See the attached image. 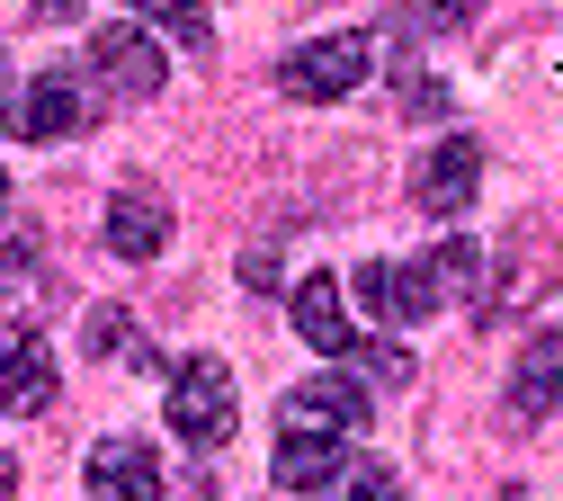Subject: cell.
I'll list each match as a JSON object with an SVG mask.
<instances>
[{
  "label": "cell",
  "mask_w": 563,
  "mask_h": 501,
  "mask_svg": "<svg viewBox=\"0 0 563 501\" xmlns=\"http://www.w3.org/2000/svg\"><path fill=\"white\" fill-rule=\"evenodd\" d=\"M287 314H296V331H305V340H313L322 358H349V277H331V269L296 277Z\"/></svg>",
  "instance_id": "obj_12"
},
{
  "label": "cell",
  "mask_w": 563,
  "mask_h": 501,
  "mask_svg": "<svg viewBox=\"0 0 563 501\" xmlns=\"http://www.w3.org/2000/svg\"><path fill=\"white\" fill-rule=\"evenodd\" d=\"M108 251H117V260H162V251H170V206H162V188H117V197H108Z\"/></svg>",
  "instance_id": "obj_11"
},
{
  "label": "cell",
  "mask_w": 563,
  "mask_h": 501,
  "mask_svg": "<svg viewBox=\"0 0 563 501\" xmlns=\"http://www.w3.org/2000/svg\"><path fill=\"white\" fill-rule=\"evenodd\" d=\"M287 492H331L349 475V439L340 429H277V466H268Z\"/></svg>",
  "instance_id": "obj_10"
},
{
  "label": "cell",
  "mask_w": 563,
  "mask_h": 501,
  "mask_svg": "<svg viewBox=\"0 0 563 501\" xmlns=\"http://www.w3.org/2000/svg\"><path fill=\"white\" fill-rule=\"evenodd\" d=\"M277 429H367V385L349 377V368H331V377H305V385H287L277 394Z\"/></svg>",
  "instance_id": "obj_7"
},
{
  "label": "cell",
  "mask_w": 563,
  "mask_h": 501,
  "mask_svg": "<svg viewBox=\"0 0 563 501\" xmlns=\"http://www.w3.org/2000/svg\"><path fill=\"white\" fill-rule=\"evenodd\" d=\"M340 501H402V475L367 457V466H349V475H340Z\"/></svg>",
  "instance_id": "obj_17"
},
{
  "label": "cell",
  "mask_w": 563,
  "mask_h": 501,
  "mask_svg": "<svg viewBox=\"0 0 563 501\" xmlns=\"http://www.w3.org/2000/svg\"><path fill=\"white\" fill-rule=\"evenodd\" d=\"M125 19H153V28H170L179 45H216V28H206V10H197V0H125Z\"/></svg>",
  "instance_id": "obj_15"
},
{
  "label": "cell",
  "mask_w": 563,
  "mask_h": 501,
  "mask_svg": "<svg viewBox=\"0 0 563 501\" xmlns=\"http://www.w3.org/2000/svg\"><path fill=\"white\" fill-rule=\"evenodd\" d=\"M376 72V45L367 36H313V45H296L287 63H277V90L287 99H305V108H331V99H349Z\"/></svg>",
  "instance_id": "obj_2"
},
{
  "label": "cell",
  "mask_w": 563,
  "mask_h": 501,
  "mask_svg": "<svg viewBox=\"0 0 563 501\" xmlns=\"http://www.w3.org/2000/svg\"><path fill=\"white\" fill-rule=\"evenodd\" d=\"M19 492V457H0V501H10Z\"/></svg>",
  "instance_id": "obj_20"
},
{
  "label": "cell",
  "mask_w": 563,
  "mask_h": 501,
  "mask_svg": "<svg viewBox=\"0 0 563 501\" xmlns=\"http://www.w3.org/2000/svg\"><path fill=\"white\" fill-rule=\"evenodd\" d=\"M81 126H90V81H81V72H36L27 99H19V134L27 143H63Z\"/></svg>",
  "instance_id": "obj_8"
},
{
  "label": "cell",
  "mask_w": 563,
  "mask_h": 501,
  "mask_svg": "<svg viewBox=\"0 0 563 501\" xmlns=\"http://www.w3.org/2000/svg\"><path fill=\"white\" fill-rule=\"evenodd\" d=\"M170 429H179L197 457H216L233 429H242V394H233V368H224V358L197 349V358L170 368Z\"/></svg>",
  "instance_id": "obj_1"
},
{
  "label": "cell",
  "mask_w": 563,
  "mask_h": 501,
  "mask_svg": "<svg viewBox=\"0 0 563 501\" xmlns=\"http://www.w3.org/2000/svg\"><path fill=\"white\" fill-rule=\"evenodd\" d=\"M349 305H358V314H376L385 331H402V323H430L448 296H439L430 260H367L358 277H349Z\"/></svg>",
  "instance_id": "obj_3"
},
{
  "label": "cell",
  "mask_w": 563,
  "mask_h": 501,
  "mask_svg": "<svg viewBox=\"0 0 563 501\" xmlns=\"http://www.w3.org/2000/svg\"><path fill=\"white\" fill-rule=\"evenodd\" d=\"M474 188H483V143H474V134L420 143V171H411V206H420V215H465Z\"/></svg>",
  "instance_id": "obj_5"
},
{
  "label": "cell",
  "mask_w": 563,
  "mask_h": 501,
  "mask_svg": "<svg viewBox=\"0 0 563 501\" xmlns=\"http://www.w3.org/2000/svg\"><path fill=\"white\" fill-rule=\"evenodd\" d=\"M430 277H439V296H465V286L483 277V251L474 242H439L430 251Z\"/></svg>",
  "instance_id": "obj_16"
},
{
  "label": "cell",
  "mask_w": 563,
  "mask_h": 501,
  "mask_svg": "<svg viewBox=\"0 0 563 501\" xmlns=\"http://www.w3.org/2000/svg\"><path fill=\"white\" fill-rule=\"evenodd\" d=\"M349 358L376 377V385H402L411 377V358H402V340H349Z\"/></svg>",
  "instance_id": "obj_18"
},
{
  "label": "cell",
  "mask_w": 563,
  "mask_h": 501,
  "mask_svg": "<svg viewBox=\"0 0 563 501\" xmlns=\"http://www.w3.org/2000/svg\"><path fill=\"white\" fill-rule=\"evenodd\" d=\"M54 385H63L54 340L36 323H10V331H0V412H45Z\"/></svg>",
  "instance_id": "obj_6"
},
{
  "label": "cell",
  "mask_w": 563,
  "mask_h": 501,
  "mask_svg": "<svg viewBox=\"0 0 563 501\" xmlns=\"http://www.w3.org/2000/svg\"><path fill=\"white\" fill-rule=\"evenodd\" d=\"M81 349L108 358V368H153V340H144V323H134L125 305H99V314L81 323Z\"/></svg>",
  "instance_id": "obj_14"
},
{
  "label": "cell",
  "mask_w": 563,
  "mask_h": 501,
  "mask_svg": "<svg viewBox=\"0 0 563 501\" xmlns=\"http://www.w3.org/2000/svg\"><path fill=\"white\" fill-rule=\"evenodd\" d=\"M0 206H10V171H0Z\"/></svg>",
  "instance_id": "obj_21"
},
{
  "label": "cell",
  "mask_w": 563,
  "mask_h": 501,
  "mask_svg": "<svg viewBox=\"0 0 563 501\" xmlns=\"http://www.w3.org/2000/svg\"><path fill=\"white\" fill-rule=\"evenodd\" d=\"M563 403V331H537L519 358H510V412L519 421H545Z\"/></svg>",
  "instance_id": "obj_13"
},
{
  "label": "cell",
  "mask_w": 563,
  "mask_h": 501,
  "mask_svg": "<svg viewBox=\"0 0 563 501\" xmlns=\"http://www.w3.org/2000/svg\"><path fill=\"white\" fill-rule=\"evenodd\" d=\"M90 72L108 81V99H162V81H170V63H162V36L144 28V19H117V28H99L90 36Z\"/></svg>",
  "instance_id": "obj_4"
},
{
  "label": "cell",
  "mask_w": 563,
  "mask_h": 501,
  "mask_svg": "<svg viewBox=\"0 0 563 501\" xmlns=\"http://www.w3.org/2000/svg\"><path fill=\"white\" fill-rule=\"evenodd\" d=\"M90 501H162V457L144 439H99L90 448Z\"/></svg>",
  "instance_id": "obj_9"
},
{
  "label": "cell",
  "mask_w": 563,
  "mask_h": 501,
  "mask_svg": "<svg viewBox=\"0 0 563 501\" xmlns=\"http://www.w3.org/2000/svg\"><path fill=\"white\" fill-rule=\"evenodd\" d=\"M36 19H81V0H27Z\"/></svg>",
  "instance_id": "obj_19"
}]
</instances>
